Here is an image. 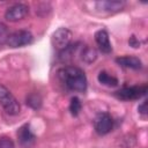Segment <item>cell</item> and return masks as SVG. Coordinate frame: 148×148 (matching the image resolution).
<instances>
[{"mask_svg": "<svg viewBox=\"0 0 148 148\" xmlns=\"http://www.w3.org/2000/svg\"><path fill=\"white\" fill-rule=\"evenodd\" d=\"M81 108H82V104H81V101L79 99V97H76V96L72 97L71 103H69V111H71L72 116L76 117L80 113Z\"/></svg>", "mask_w": 148, "mask_h": 148, "instance_id": "14", "label": "cell"}, {"mask_svg": "<svg viewBox=\"0 0 148 148\" xmlns=\"http://www.w3.org/2000/svg\"><path fill=\"white\" fill-rule=\"evenodd\" d=\"M17 138H18V142L20 146L22 148H31L36 141V136L35 134L31 132L29 124H24L23 126H21L17 131Z\"/></svg>", "mask_w": 148, "mask_h": 148, "instance_id": "8", "label": "cell"}, {"mask_svg": "<svg viewBox=\"0 0 148 148\" xmlns=\"http://www.w3.org/2000/svg\"><path fill=\"white\" fill-rule=\"evenodd\" d=\"M27 104H28L30 108L37 110V109H39L40 105H42V98H40L39 95H37V94H31V95H29V96L27 97Z\"/></svg>", "mask_w": 148, "mask_h": 148, "instance_id": "15", "label": "cell"}, {"mask_svg": "<svg viewBox=\"0 0 148 148\" xmlns=\"http://www.w3.org/2000/svg\"><path fill=\"white\" fill-rule=\"evenodd\" d=\"M32 40H34V36L29 30H17L9 34L6 44L9 47H21L31 44Z\"/></svg>", "mask_w": 148, "mask_h": 148, "instance_id": "4", "label": "cell"}, {"mask_svg": "<svg viewBox=\"0 0 148 148\" xmlns=\"http://www.w3.org/2000/svg\"><path fill=\"white\" fill-rule=\"evenodd\" d=\"M116 62L125 68L131 69H140L142 67V62L138 57L134 56H125V57H118L116 58Z\"/></svg>", "mask_w": 148, "mask_h": 148, "instance_id": "10", "label": "cell"}, {"mask_svg": "<svg viewBox=\"0 0 148 148\" xmlns=\"http://www.w3.org/2000/svg\"><path fill=\"white\" fill-rule=\"evenodd\" d=\"M8 36H9V31H8L7 25L3 23H0V46L6 44Z\"/></svg>", "mask_w": 148, "mask_h": 148, "instance_id": "16", "label": "cell"}, {"mask_svg": "<svg viewBox=\"0 0 148 148\" xmlns=\"http://www.w3.org/2000/svg\"><path fill=\"white\" fill-rule=\"evenodd\" d=\"M28 13H29V7L25 3H15L6 10L5 17L7 21L16 22L24 18L28 15Z\"/></svg>", "mask_w": 148, "mask_h": 148, "instance_id": "7", "label": "cell"}, {"mask_svg": "<svg viewBox=\"0 0 148 148\" xmlns=\"http://www.w3.org/2000/svg\"><path fill=\"white\" fill-rule=\"evenodd\" d=\"M128 44H130L132 47H139V46H140V42L136 39V37H135L134 35L130 37V39H128Z\"/></svg>", "mask_w": 148, "mask_h": 148, "instance_id": "19", "label": "cell"}, {"mask_svg": "<svg viewBox=\"0 0 148 148\" xmlns=\"http://www.w3.org/2000/svg\"><path fill=\"white\" fill-rule=\"evenodd\" d=\"M96 5L99 9H103L109 13L119 12L125 7L124 1H98V2H96Z\"/></svg>", "mask_w": 148, "mask_h": 148, "instance_id": "11", "label": "cell"}, {"mask_svg": "<svg viewBox=\"0 0 148 148\" xmlns=\"http://www.w3.org/2000/svg\"><path fill=\"white\" fill-rule=\"evenodd\" d=\"M147 92V86H131V87H124L114 92L116 97L123 101H132L138 99L145 96Z\"/></svg>", "mask_w": 148, "mask_h": 148, "instance_id": "5", "label": "cell"}, {"mask_svg": "<svg viewBox=\"0 0 148 148\" xmlns=\"http://www.w3.org/2000/svg\"><path fill=\"white\" fill-rule=\"evenodd\" d=\"M138 111H139V113H140L142 117H146V116H147V101H143L141 104H139Z\"/></svg>", "mask_w": 148, "mask_h": 148, "instance_id": "18", "label": "cell"}, {"mask_svg": "<svg viewBox=\"0 0 148 148\" xmlns=\"http://www.w3.org/2000/svg\"><path fill=\"white\" fill-rule=\"evenodd\" d=\"M0 148H15V145L9 136L1 135L0 136Z\"/></svg>", "mask_w": 148, "mask_h": 148, "instance_id": "17", "label": "cell"}, {"mask_svg": "<svg viewBox=\"0 0 148 148\" xmlns=\"http://www.w3.org/2000/svg\"><path fill=\"white\" fill-rule=\"evenodd\" d=\"M97 54H96V51L92 49V47H89V46H82V50H81V59L88 64L92 62L95 59H96Z\"/></svg>", "mask_w": 148, "mask_h": 148, "instance_id": "13", "label": "cell"}, {"mask_svg": "<svg viewBox=\"0 0 148 148\" xmlns=\"http://www.w3.org/2000/svg\"><path fill=\"white\" fill-rule=\"evenodd\" d=\"M58 79L62 86L75 92H84L87 90V77L84 72L76 66H65L58 71Z\"/></svg>", "mask_w": 148, "mask_h": 148, "instance_id": "1", "label": "cell"}, {"mask_svg": "<svg viewBox=\"0 0 148 148\" xmlns=\"http://www.w3.org/2000/svg\"><path fill=\"white\" fill-rule=\"evenodd\" d=\"M94 128L97 134L105 135L113 128V119L108 112H99L94 119Z\"/></svg>", "mask_w": 148, "mask_h": 148, "instance_id": "6", "label": "cell"}, {"mask_svg": "<svg viewBox=\"0 0 148 148\" xmlns=\"http://www.w3.org/2000/svg\"><path fill=\"white\" fill-rule=\"evenodd\" d=\"M97 80H98L99 83H102V84H104L106 87H116V86H118V79L114 77L113 75H110L105 71H101L98 73Z\"/></svg>", "mask_w": 148, "mask_h": 148, "instance_id": "12", "label": "cell"}, {"mask_svg": "<svg viewBox=\"0 0 148 148\" xmlns=\"http://www.w3.org/2000/svg\"><path fill=\"white\" fill-rule=\"evenodd\" d=\"M0 105L3 108V110L8 114H12V116H16L21 111V105L18 101L1 83H0Z\"/></svg>", "mask_w": 148, "mask_h": 148, "instance_id": "2", "label": "cell"}, {"mask_svg": "<svg viewBox=\"0 0 148 148\" xmlns=\"http://www.w3.org/2000/svg\"><path fill=\"white\" fill-rule=\"evenodd\" d=\"M72 37H73L72 31H71L69 29L62 27V28L57 29V30L52 34L51 43H52L53 47L60 52V51L65 50V49L71 44Z\"/></svg>", "mask_w": 148, "mask_h": 148, "instance_id": "3", "label": "cell"}, {"mask_svg": "<svg viewBox=\"0 0 148 148\" xmlns=\"http://www.w3.org/2000/svg\"><path fill=\"white\" fill-rule=\"evenodd\" d=\"M95 42L101 52H103L105 54H109L112 52V46H111L109 34L106 32V30L101 29V30L96 31L95 32Z\"/></svg>", "mask_w": 148, "mask_h": 148, "instance_id": "9", "label": "cell"}]
</instances>
